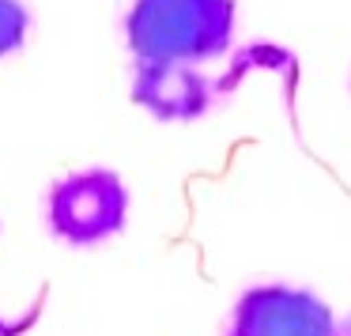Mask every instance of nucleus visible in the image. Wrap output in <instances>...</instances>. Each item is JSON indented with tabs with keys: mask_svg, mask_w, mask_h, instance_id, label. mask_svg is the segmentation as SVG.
I'll return each mask as SVG.
<instances>
[{
	"mask_svg": "<svg viewBox=\"0 0 351 336\" xmlns=\"http://www.w3.org/2000/svg\"><path fill=\"white\" fill-rule=\"evenodd\" d=\"M234 0H132L125 38L144 64L215 61L234 38Z\"/></svg>",
	"mask_w": 351,
	"mask_h": 336,
	"instance_id": "f257e3e1",
	"label": "nucleus"
},
{
	"mask_svg": "<svg viewBox=\"0 0 351 336\" xmlns=\"http://www.w3.org/2000/svg\"><path fill=\"white\" fill-rule=\"evenodd\" d=\"M125 219H129V189H125L121 174L106 167L64 174L46 193L49 230L76 250L121 235Z\"/></svg>",
	"mask_w": 351,
	"mask_h": 336,
	"instance_id": "f03ea898",
	"label": "nucleus"
},
{
	"mask_svg": "<svg viewBox=\"0 0 351 336\" xmlns=\"http://www.w3.org/2000/svg\"><path fill=\"white\" fill-rule=\"evenodd\" d=\"M230 336H336V317L313 291L261 283L238 298Z\"/></svg>",
	"mask_w": 351,
	"mask_h": 336,
	"instance_id": "7ed1b4c3",
	"label": "nucleus"
},
{
	"mask_svg": "<svg viewBox=\"0 0 351 336\" xmlns=\"http://www.w3.org/2000/svg\"><path fill=\"white\" fill-rule=\"evenodd\" d=\"M132 102L155 121H197L212 106V84L189 64H144L136 61Z\"/></svg>",
	"mask_w": 351,
	"mask_h": 336,
	"instance_id": "20e7f679",
	"label": "nucleus"
},
{
	"mask_svg": "<svg viewBox=\"0 0 351 336\" xmlns=\"http://www.w3.org/2000/svg\"><path fill=\"white\" fill-rule=\"evenodd\" d=\"M27 31H31V12L23 0H0V61L23 49Z\"/></svg>",
	"mask_w": 351,
	"mask_h": 336,
	"instance_id": "39448f33",
	"label": "nucleus"
}]
</instances>
